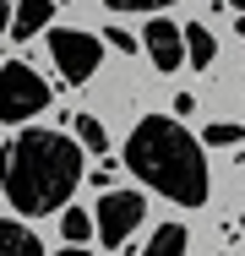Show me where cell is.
Masks as SVG:
<instances>
[{
  "mask_svg": "<svg viewBox=\"0 0 245 256\" xmlns=\"http://www.w3.org/2000/svg\"><path fill=\"white\" fill-rule=\"evenodd\" d=\"M82 148L76 136H60L49 126H28L0 148V191L6 202L28 218H44L54 207L71 202V191L82 186Z\"/></svg>",
  "mask_w": 245,
  "mask_h": 256,
  "instance_id": "cell-1",
  "label": "cell"
},
{
  "mask_svg": "<svg viewBox=\"0 0 245 256\" xmlns=\"http://www.w3.org/2000/svg\"><path fill=\"white\" fill-rule=\"evenodd\" d=\"M120 169L136 174L142 186H152L158 196H169L174 207H202L212 180H207V148L174 114H142L126 136Z\"/></svg>",
  "mask_w": 245,
  "mask_h": 256,
  "instance_id": "cell-2",
  "label": "cell"
},
{
  "mask_svg": "<svg viewBox=\"0 0 245 256\" xmlns=\"http://www.w3.org/2000/svg\"><path fill=\"white\" fill-rule=\"evenodd\" d=\"M44 109H49V82L33 66L6 60V66H0V120H6V126H22V120L44 114Z\"/></svg>",
  "mask_w": 245,
  "mask_h": 256,
  "instance_id": "cell-3",
  "label": "cell"
},
{
  "mask_svg": "<svg viewBox=\"0 0 245 256\" xmlns=\"http://www.w3.org/2000/svg\"><path fill=\"white\" fill-rule=\"evenodd\" d=\"M142 218H147V196H142V191H104L98 207H93V234H98V246L120 251V246L142 229Z\"/></svg>",
  "mask_w": 245,
  "mask_h": 256,
  "instance_id": "cell-4",
  "label": "cell"
},
{
  "mask_svg": "<svg viewBox=\"0 0 245 256\" xmlns=\"http://www.w3.org/2000/svg\"><path fill=\"white\" fill-rule=\"evenodd\" d=\"M49 54H54L60 76H66L60 88H82L98 71V60H104V38L82 33V28H54V33H49Z\"/></svg>",
  "mask_w": 245,
  "mask_h": 256,
  "instance_id": "cell-5",
  "label": "cell"
},
{
  "mask_svg": "<svg viewBox=\"0 0 245 256\" xmlns=\"http://www.w3.org/2000/svg\"><path fill=\"white\" fill-rule=\"evenodd\" d=\"M142 44H147V54H152L158 71H180V66H186V38H180V28L164 22V16H152L142 28Z\"/></svg>",
  "mask_w": 245,
  "mask_h": 256,
  "instance_id": "cell-6",
  "label": "cell"
},
{
  "mask_svg": "<svg viewBox=\"0 0 245 256\" xmlns=\"http://www.w3.org/2000/svg\"><path fill=\"white\" fill-rule=\"evenodd\" d=\"M54 22V0H16L11 11V38H38Z\"/></svg>",
  "mask_w": 245,
  "mask_h": 256,
  "instance_id": "cell-7",
  "label": "cell"
},
{
  "mask_svg": "<svg viewBox=\"0 0 245 256\" xmlns=\"http://www.w3.org/2000/svg\"><path fill=\"white\" fill-rule=\"evenodd\" d=\"M0 256H44V240H38L28 224L0 218Z\"/></svg>",
  "mask_w": 245,
  "mask_h": 256,
  "instance_id": "cell-8",
  "label": "cell"
},
{
  "mask_svg": "<svg viewBox=\"0 0 245 256\" xmlns=\"http://www.w3.org/2000/svg\"><path fill=\"white\" fill-rule=\"evenodd\" d=\"M191 251V229L186 224H158L152 240L142 246V256H186Z\"/></svg>",
  "mask_w": 245,
  "mask_h": 256,
  "instance_id": "cell-9",
  "label": "cell"
},
{
  "mask_svg": "<svg viewBox=\"0 0 245 256\" xmlns=\"http://www.w3.org/2000/svg\"><path fill=\"white\" fill-rule=\"evenodd\" d=\"M180 38H186V60H191L196 71H207L212 66V54H218V38L202 28V22H191V28H180Z\"/></svg>",
  "mask_w": 245,
  "mask_h": 256,
  "instance_id": "cell-10",
  "label": "cell"
},
{
  "mask_svg": "<svg viewBox=\"0 0 245 256\" xmlns=\"http://www.w3.org/2000/svg\"><path fill=\"white\" fill-rule=\"evenodd\" d=\"M71 126H76V148L104 158V148H109V131H104V120H98V114H71Z\"/></svg>",
  "mask_w": 245,
  "mask_h": 256,
  "instance_id": "cell-11",
  "label": "cell"
},
{
  "mask_svg": "<svg viewBox=\"0 0 245 256\" xmlns=\"http://www.w3.org/2000/svg\"><path fill=\"white\" fill-rule=\"evenodd\" d=\"M60 234H66V246H88V240H93V212H82V207H66V218H60Z\"/></svg>",
  "mask_w": 245,
  "mask_h": 256,
  "instance_id": "cell-12",
  "label": "cell"
},
{
  "mask_svg": "<svg viewBox=\"0 0 245 256\" xmlns=\"http://www.w3.org/2000/svg\"><path fill=\"white\" fill-rule=\"evenodd\" d=\"M202 142H207V148H234V142H245V126H234V120H212Z\"/></svg>",
  "mask_w": 245,
  "mask_h": 256,
  "instance_id": "cell-13",
  "label": "cell"
},
{
  "mask_svg": "<svg viewBox=\"0 0 245 256\" xmlns=\"http://www.w3.org/2000/svg\"><path fill=\"white\" fill-rule=\"evenodd\" d=\"M109 11H164V6H174V0H104Z\"/></svg>",
  "mask_w": 245,
  "mask_h": 256,
  "instance_id": "cell-14",
  "label": "cell"
},
{
  "mask_svg": "<svg viewBox=\"0 0 245 256\" xmlns=\"http://www.w3.org/2000/svg\"><path fill=\"white\" fill-rule=\"evenodd\" d=\"M98 38H109V44H114V50H120V54H136V38H131L126 28H104Z\"/></svg>",
  "mask_w": 245,
  "mask_h": 256,
  "instance_id": "cell-15",
  "label": "cell"
},
{
  "mask_svg": "<svg viewBox=\"0 0 245 256\" xmlns=\"http://www.w3.org/2000/svg\"><path fill=\"white\" fill-rule=\"evenodd\" d=\"M114 174H120V164H98V169H93V186H109Z\"/></svg>",
  "mask_w": 245,
  "mask_h": 256,
  "instance_id": "cell-16",
  "label": "cell"
},
{
  "mask_svg": "<svg viewBox=\"0 0 245 256\" xmlns=\"http://www.w3.org/2000/svg\"><path fill=\"white\" fill-rule=\"evenodd\" d=\"M11 11H16V0H0V33L11 28Z\"/></svg>",
  "mask_w": 245,
  "mask_h": 256,
  "instance_id": "cell-17",
  "label": "cell"
},
{
  "mask_svg": "<svg viewBox=\"0 0 245 256\" xmlns=\"http://www.w3.org/2000/svg\"><path fill=\"white\" fill-rule=\"evenodd\" d=\"M54 256H93L88 246H66V251H54Z\"/></svg>",
  "mask_w": 245,
  "mask_h": 256,
  "instance_id": "cell-18",
  "label": "cell"
},
{
  "mask_svg": "<svg viewBox=\"0 0 245 256\" xmlns=\"http://www.w3.org/2000/svg\"><path fill=\"white\" fill-rule=\"evenodd\" d=\"M224 6H234V11H245V0H224Z\"/></svg>",
  "mask_w": 245,
  "mask_h": 256,
  "instance_id": "cell-19",
  "label": "cell"
},
{
  "mask_svg": "<svg viewBox=\"0 0 245 256\" xmlns=\"http://www.w3.org/2000/svg\"><path fill=\"white\" fill-rule=\"evenodd\" d=\"M240 38H245V16H240Z\"/></svg>",
  "mask_w": 245,
  "mask_h": 256,
  "instance_id": "cell-20",
  "label": "cell"
},
{
  "mask_svg": "<svg viewBox=\"0 0 245 256\" xmlns=\"http://www.w3.org/2000/svg\"><path fill=\"white\" fill-rule=\"evenodd\" d=\"M240 229H245V212H240Z\"/></svg>",
  "mask_w": 245,
  "mask_h": 256,
  "instance_id": "cell-21",
  "label": "cell"
}]
</instances>
